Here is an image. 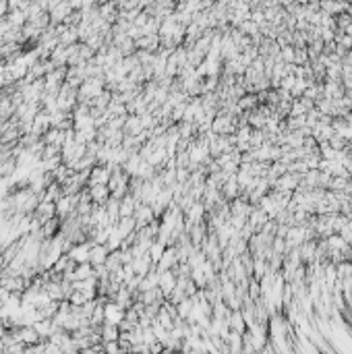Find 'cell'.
Returning a JSON list of instances; mask_svg holds the SVG:
<instances>
[{
  "label": "cell",
  "mask_w": 352,
  "mask_h": 354,
  "mask_svg": "<svg viewBox=\"0 0 352 354\" xmlns=\"http://www.w3.org/2000/svg\"><path fill=\"white\" fill-rule=\"evenodd\" d=\"M108 255H110V249L106 244H95L93 242V246L89 251V261L93 263V267L95 265H104L106 259H108Z\"/></svg>",
  "instance_id": "1"
},
{
  "label": "cell",
  "mask_w": 352,
  "mask_h": 354,
  "mask_svg": "<svg viewBox=\"0 0 352 354\" xmlns=\"http://www.w3.org/2000/svg\"><path fill=\"white\" fill-rule=\"evenodd\" d=\"M89 195H91V201H93V203H99V205H104L106 201L110 199L112 191H110V187H108V185H91V189H89Z\"/></svg>",
  "instance_id": "2"
},
{
  "label": "cell",
  "mask_w": 352,
  "mask_h": 354,
  "mask_svg": "<svg viewBox=\"0 0 352 354\" xmlns=\"http://www.w3.org/2000/svg\"><path fill=\"white\" fill-rule=\"evenodd\" d=\"M110 168H93L89 170V185H108Z\"/></svg>",
  "instance_id": "3"
}]
</instances>
